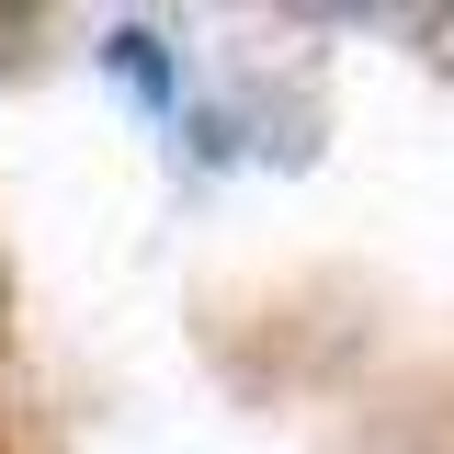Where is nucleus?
Here are the masks:
<instances>
[{
	"instance_id": "nucleus-1",
	"label": "nucleus",
	"mask_w": 454,
	"mask_h": 454,
	"mask_svg": "<svg viewBox=\"0 0 454 454\" xmlns=\"http://www.w3.org/2000/svg\"><path fill=\"white\" fill-rule=\"evenodd\" d=\"M114 68H125V80H137L148 103L170 91V68H160V35H114Z\"/></svg>"
}]
</instances>
